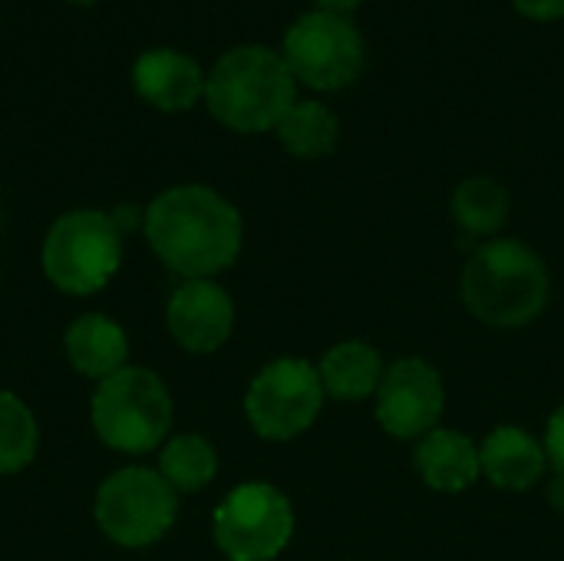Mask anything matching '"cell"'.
I'll list each match as a JSON object with an SVG mask.
<instances>
[{
	"instance_id": "cell-21",
	"label": "cell",
	"mask_w": 564,
	"mask_h": 561,
	"mask_svg": "<svg viewBox=\"0 0 564 561\" xmlns=\"http://www.w3.org/2000/svg\"><path fill=\"white\" fill-rule=\"evenodd\" d=\"M545 456H549V466L564 476V403L552 413V420H549V430H545Z\"/></svg>"
},
{
	"instance_id": "cell-1",
	"label": "cell",
	"mask_w": 564,
	"mask_h": 561,
	"mask_svg": "<svg viewBox=\"0 0 564 561\" xmlns=\"http://www.w3.org/2000/svg\"><path fill=\"white\" fill-rule=\"evenodd\" d=\"M142 235L155 258L185 281L215 278L241 255L245 225L238 208L208 185H172L142 215Z\"/></svg>"
},
{
	"instance_id": "cell-5",
	"label": "cell",
	"mask_w": 564,
	"mask_h": 561,
	"mask_svg": "<svg viewBox=\"0 0 564 561\" xmlns=\"http://www.w3.org/2000/svg\"><path fill=\"white\" fill-rule=\"evenodd\" d=\"M40 265L56 291L89 298L116 278L122 265V231L109 212L73 208L50 225Z\"/></svg>"
},
{
	"instance_id": "cell-20",
	"label": "cell",
	"mask_w": 564,
	"mask_h": 561,
	"mask_svg": "<svg viewBox=\"0 0 564 561\" xmlns=\"http://www.w3.org/2000/svg\"><path fill=\"white\" fill-rule=\"evenodd\" d=\"M40 450L33 410L10 390H0V476L23 473Z\"/></svg>"
},
{
	"instance_id": "cell-22",
	"label": "cell",
	"mask_w": 564,
	"mask_h": 561,
	"mask_svg": "<svg viewBox=\"0 0 564 561\" xmlns=\"http://www.w3.org/2000/svg\"><path fill=\"white\" fill-rule=\"evenodd\" d=\"M512 7L535 23L564 20V0H512Z\"/></svg>"
},
{
	"instance_id": "cell-9",
	"label": "cell",
	"mask_w": 564,
	"mask_h": 561,
	"mask_svg": "<svg viewBox=\"0 0 564 561\" xmlns=\"http://www.w3.org/2000/svg\"><path fill=\"white\" fill-rule=\"evenodd\" d=\"M324 384L314 364L281 357L261 367L245 393V417L261 440L288 443L314 427L324 407Z\"/></svg>"
},
{
	"instance_id": "cell-7",
	"label": "cell",
	"mask_w": 564,
	"mask_h": 561,
	"mask_svg": "<svg viewBox=\"0 0 564 561\" xmlns=\"http://www.w3.org/2000/svg\"><path fill=\"white\" fill-rule=\"evenodd\" d=\"M281 56L294 83L317 93H334L350 86L364 73L367 43L364 33L354 26V20L311 10L288 26Z\"/></svg>"
},
{
	"instance_id": "cell-6",
	"label": "cell",
	"mask_w": 564,
	"mask_h": 561,
	"mask_svg": "<svg viewBox=\"0 0 564 561\" xmlns=\"http://www.w3.org/2000/svg\"><path fill=\"white\" fill-rule=\"evenodd\" d=\"M99 532L119 549H149L178 519V493L149 466H122L106 476L93 499Z\"/></svg>"
},
{
	"instance_id": "cell-11",
	"label": "cell",
	"mask_w": 564,
	"mask_h": 561,
	"mask_svg": "<svg viewBox=\"0 0 564 561\" xmlns=\"http://www.w3.org/2000/svg\"><path fill=\"white\" fill-rule=\"evenodd\" d=\"M165 324L182 350L215 354L235 331V304L215 278L182 281L165 304Z\"/></svg>"
},
{
	"instance_id": "cell-8",
	"label": "cell",
	"mask_w": 564,
	"mask_h": 561,
	"mask_svg": "<svg viewBox=\"0 0 564 561\" xmlns=\"http://www.w3.org/2000/svg\"><path fill=\"white\" fill-rule=\"evenodd\" d=\"M212 536L228 561L278 559L294 536L291 499L271 483H241L215 506Z\"/></svg>"
},
{
	"instance_id": "cell-24",
	"label": "cell",
	"mask_w": 564,
	"mask_h": 561,
	"mask_svg": "<svg viewBox=\"0 0 564 561\" xmlns=\"http://www.w3.org/2000/svg\"><path fill=\"white\" fill-rule=\"evenodd\" d=\"M549 499H552V506L564 513V476L562 473H555V479L549 483Z\"/></svg>"
},
{
	"instance_id": "cell-13",
	"label": "cell",
	"mask_w": 564,
	"mask_h": 561,
	"mask_svg": "<svg viewBox=\"0 0 564 561\" xmlns=\"http://www.w3.org/2000/svg\"><path fill=\"white\" fill-rule=\"evenodd\" d=\"M63 354L76 374L99 384L129 364V334L109 314L89 311L66 327Z\"/></svg>"
},
{
	"instance_id": "cell-18",
	"label": "cell",
	"mask_w": 564,
	"mask_h": 561,
	"mask_svg": "<svg viewBox=\"0 0 564 561\" xmlns=\"http://www.w3.org/2000/svg\"><path fill=\"white\" fill-rule=\"evenodd\" d=\"M453 218L456 225L466 231V235H496L506 222H509V212H512V198L506 192V185H499L496 179L489 175H473L466 182L456 185L453 192Z\"/></svg>"
},
{
	"instance_id": "cell-2",
	"label": "cell",
	"mask_w": 564,
	"mask_h": 561,
	"mask_svg": "<svg viewBox=\"0 0 564 561\" xmlns=\"http://www.w3.org/2000/svg\"><path fill=\"white\" fill-rule=\"evenodd\" d=\"M297 83L281 53L248 43L235 46L205 76L208 112L235 132L278 129L284 112L297 103Z\"/></svg>"
},
{
	"instance_id": "cell-16",
	"label": "cell",
	"mask_w": 564,
	"mask_h": 561,
	"mask_svg": "<svg viewBox=\"0 0 564 561\" xmlns=\"http://www.w3.org/2000/svg\"><path fill=\"white\" fill-rule=\"evenodd\" d=\"M317 374H321L327 397L357 403L380 390V380L387 370H383V357L367 341H344V344H334L321 357Z\"/></svg>"
},
{
	"instance_id": "cell-17",
	"label": "cell",
	"mask_w": 564,
	"mask_h": 561,
	"mask_svg": "<svg viewBox=\"0 0 564 561\" xmlns=\"http://www.w3.org/2000/svg\"><path fill=\"white\" fill-rule=\"evenodd\" d=\"M278 139L281 145L297 155V159H324L337 149V139H340V122L337 116L317 103V99H297L284 119L278 122Z\"/></svg>"
},
{
	"instance_id": "cell-25",
	"label": "cell",
	"mask_w": 564,
	"mask_h": 561,
	"mask_svg": "<svg viewBox=\"0 0 564 561\" xmlns=\"http://www.w3.org/2000/svg\"><path fill=\"white\" fill-rule=\"evenodd\" d=\"M69 3H96V0H69Z\"/></svg>"
},
{
	"instance_id": "cell-10",
	"label": "cell",
	"mask_w": 564,
	"mask_h": 561,
	"mask_svg": "<svg viewBox=\"0 0 564 561\" xmlns=\"http://www.w3.org/2000/svg\"><path fill=\"white\" fill-rule=\"evenodd\" d=\"M446 407V390L436 374L420 357L397 360L377 390V420L397 440H423L436 430Z\"/></svg>"
},
{
	"instance_id": "cell-4",
	"label": "cell",
	"mask_w": 564,
	"mask_h": 561,
	"mask_svg": "<svg viewBox=\"0 0 564 561\" xmlns=\"http://www.w3.org/2000/svg\"><path fill=\"white\" fill-rule=\"evenodd\" d=\"M172 393L149 367L126 364L99 380L89 400V423L102 446L126 456L159 450L172 430Z\"/></svg>"
},
{
	"instance_id": "cell-23",
	"label": "cell",
	"mask_w": 564,
	"mask_h": 561,
	"mask_svg": "<svg viewBox=\"0 0 564 561\" xmlns=\"http://www.w3.org/2000/svg\"><path fill=\"white\" fill-rule=\"evenodd\" d=\"M314 3H317V10H324V13L347 17V13H354L364 0H314Z\"/></svg>"
},
{
	"instance_id": "cell-19",
	"label": "cell",
	"mask_w": 564,
	"mask_h": 561,
	"mask_svg": "<svg viewBox=\"0 0 564 561\" xmlns=\"http://www.w3.org/2000/svg\"><path fill=\"white\" fill-rule=\"evenodd\" d=\"M159 473L178 493H202L218 476V453L198 433H178L159 450Z\"/></svg>"
},
{
	"instance_id": "cell-15",
	"label": "cell",
	"mask_w": 564,
	"mask_h": 561,
	"mask_svg": "<svg viewBox=\"0 0 564 561\" xmlns=\"http://www.w3.org/2000/svg\"><path fill=\"white\" fill-rule=\"evenodd\" d=\"M416 473L436 493H463L482 476L479 446L456 430H433L416 446Z\"/></svg>"
},
{
	"instance_id": "cell-12",
	"label": "cell",
	"mask_w": 564,
	"mask_h": 561,
	"mask_svg": "<svg viewBox=\"0 0 564 561\" xmlns=\"http://www.w3.org/2000/svg\"><path fill=\"white\" fill-rule=\"evenodd\" d=\"M132 86L135 93L162 109V112H185L198 99H205V73L198 60H192L182 50L155 46L145 50L132 66Z\"/></svg>"
},
{
	"instance_id": "cell-3",
	"label": "cell",
	"mask_w": 564,
	"mask_h": 561,
	"mask_svg": "<svg viewBox=\"0 0 564 561\" xmlns=\"http://www.w3.org/2000/svg\"><path fill=\"white\" fill-rule=\"evenodd\" d=\"M463 301L489 327L532 324L552 294L545 261L516 238H499L473 251L463 268Z\"/></svg>"
},
{
	"instance_id": "cell-14",
	"label": "cell",
	"mask_w": 564,
	"mask_h": 561,
	"mask_svg": "<svg viewBox=\"0 0 564 561\" xmlns=\"http://www.w3.org/2000/svg\"><path fill=\"white\" fill-rule=\"evenodd\" d=\"M479 460H482L486 479L499 489H509V493L532 489L549 470L545 443H539L522 427L492 430L486 436V443L479 446Z\"/></svg>"
}]
</instances>
